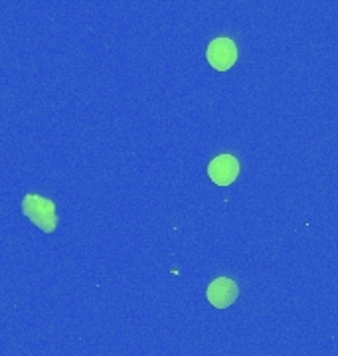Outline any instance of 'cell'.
<instances>
[{
    "instance_id": "6da1fadb",
    "label": "cell",
    "mask_w": 338,
    "mask_h": 356,
    "mask_svg": "<svg viewBox=\"0 0 338 356\" xmlns=\"http://www.w3.org/2000/svg\"><path fill=\"white\" fill-rule=\"evenodd\" d=\"M22 212L28 220L42 229V232H54L58 226V216H56V206L51 200L38 196V194H26L22 200Z\"/></svg>"
},
{
    "instance_id": "7a4b0ae2",
    "label": "cell",
    "mask_w": 338,
    "mask_h": 356,
    "mask_svg": "<svg viewBox=\"0 0 338 356\" xmlns=\"http://www.w3.org/2000/svg\"><path fill=\"white\" fill-rule=\"evenodd\" d=\"M208 62L214 70L218 72H227L232 65L236 64L238 60V48L234 44V40L230 38H216L212 40V44L208 46Z\"/></svg>"
},
{
    "instance_id": "3957f363",
    "label": "cell",
    "mask_w": 338,
    "mask_h": 356,
    "mask_svg": "<svg viewBox=\"0 0 338 356\" xmlns=\"http://www.w3.org/2000/svg\"><path fill=\"white\" fill-rule=\"evenodd\" d=\"M238 293L239 289L236 281H232L230 277H218L208 285L206 297L216 309H227L238 299Z\"/></svg>"
},
{
    "instance_id": "277c9868",
    "label": "cell",
    "mask_w": 338,
    "mask_h": 356,
    "mask_svg": "<svg viewBox=\"0 0 338 356\" xmlns=\"http://www.w3.org/2000/svg\"><path fill=\"white\" fill-rule=\"evenodd\" d=\"M208 175L212 178V182L220 184V186H227L232 184L239 175V163L236 156L232 154H220L216 156L210 166H208Z\"/></svg>"
}]
</instances>
